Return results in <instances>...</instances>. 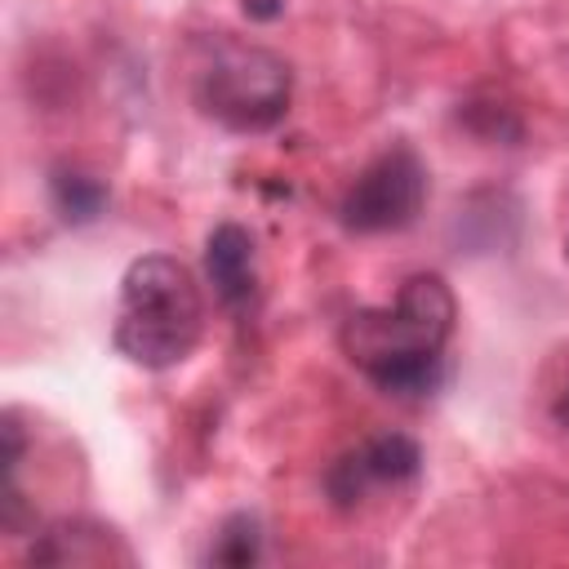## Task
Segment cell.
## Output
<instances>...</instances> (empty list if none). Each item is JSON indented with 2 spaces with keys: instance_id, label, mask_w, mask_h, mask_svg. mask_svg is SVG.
Masks as SVG:
<instances>
[{
  "instance_id": "10",
  "label": "cell",
  "mask_w": 569,
  "mask_h": 569,
  "mask_svg": "<svg viewBox=\"0 0 569 569\" xmlns=\"http://www.w3.org/2000/svg\"><path fill=\"white\" fill-rule=\"evenodd\" d=\"M547 409L560 427H569V356H560L551 365V378H547Z\"/></svg>"
},
{
  "instance_id": "8",
  "label": "cell",
  "mask_w": 569,
  "mask_h": 569,
  "mask_svg": "<svg viewBox=\"0 0 569 569\" xmlns=\"http://www.w3.org/2000/svg\"><path fill=\"white\" fill-rule=\"evenodd\" d=\"M262 556V529L249 511H236L222 520V529L213 533L209 547V565H231V569H249Z\"/></svg>"
},
{
  "instance_id": "12",
  "label": "cell",
  "mask_w": 569,
  "mask_h": 569,
  "mask_svg": "<svg viewBox=\"0 0 569 569\" xmlns=\"http://www.w3.org/2000/svg\"><path fill=\"white\" fill-rule=\"evenodd\" d=\"M565 253H569V240H565Z\"/></svg>"
},
{
  "instance_id": "4",
  "label": "cell",
  "mask_w": 569,
  "mask_h": 569,
  "mask_svg": "<svg viewBox=\"0 0 569 569\" xmlns=\"http://www.w3.org/2000/svg\"><path fill=\"white\" fill-rule=\"evenodd\" d=\"M427 204V164L413 147L396 142L378 151L356 182L338 200V222L351 236H382V231H405L418 222Z\"/></svg>"
},
{
  "instance_id": "3",
  "label": "cell",
  "mask_w": 569,
  "mask_h": 569,
  "mask_svg": "<svg viewBox=\"0 0 569 569\" xmlns=\"http://www.w3.org/2000/svg\"><path fill=\"white\" fill-rule=\"evenodd\" d=\"M191 98L200 116L231 133H267L284 120L293 98V67L267 44L218 36L204 44V58L196 62Z\"/></svg>"
},
{
  "instance_id": "9",
  "label": "cell",
  "mask_w": 569,
  "mask_h": 569,
  "mask_svg": "<svg viewBox=\"0 0 569 569\" xmlns=\"http://www.w3.org/2000/svg\"><path fill=\"white\" fill-rule=\"evenodd\" d=\"M49 191H53V204H58V213L67 222H89L107 204V187L98 178H89V173H76V169H58L49 178Z\"/></svg>"
},
{
  "instance_id": "6",
  "label": "cell",
  "mask_w": 569,
  "mask_h": 569,
  "mask_svg": "<svg viewBox=\"0 0 569 569\" xmlns=\"http://www.w3.org/2000/svg\"><path fill=\"white\" fill-rule=\"evenodd\" d=\"M27 560L31 565H133V547L124 542V533H116L111 525L102 520H89V516H67V520H53L44 529L31 533V547H27Z\"/></svg>"
},
{
  "instance_id": "7",
  "label": "cell",
  "mask_w": 569,
  "mask_h": 569,
  "mask_svg": "<svg viewBox=\"0 0 569 569\" xmlns=\"http://www.w3.org/2000/svg\"><path fill=\"white\" fill-rule=\"evenodd\" d=\"M204 276L218 293V302L236 316L253 311L258 302V244L249 227L240 222H218L204 240Z\"/></svg>"
},
{
  "instance_id": "2",
  "label": "cell",
  "mask_w": 569,
  "mask_h": 569,
  "mask_svg": "<svg viewBox=\"0 0 569 569\" xmlns=\"http://www.w3.org/2000/svg\"><path fill=\"white\" fill-rule=\"evenodd\" d=\"M204 333V298L187 262L173 253H142L124 267L111 347L138 369L182 365Z\"/></svg>"
},
{
  "instance_id": "5",
  "label": "cell",
  "mask_w": 569,
  "mask_h": 569,
  "mask_svg": "<svg viewBox=\"0 0 569 569\" xmlns=\"http://www.w3.org/2000/svg\"><path fill=\"white\" fill-rule=\"evenodd\" d=\"M422 471V449L413 436H400V431H382V436H369L365 445L347 449L342 458L329 462L325 471V493L338 511H351L360 507L373 489L382 485H405Z\"/></svg>"
},
{
  "instance_id": "11",
  "label": "cell",
  "mask_w": 569,
  "mask_h": 569,
  "mask_svg": "<svg viewBox=\"0 0 569 569\" xmlns=\"http://www.w3.org/2000/svg\"><path fill=\"white\" fill-rule=\"evenodd\" d=\"M244 13L258 18V22H271L284 13V0H244Z\"/></svg>"
},
{
  "instance_id": "1",
  "label": "cell",
  "mask_w": 569,
  "mask_h": 569,
  "mask_svg": "<svg viewBox=\"0 0 569 569\" xmlns=\"http://www.w3.org/2000/svg\"><path fill=\"white\" fill-rule=\"evenodd\" d=\"M458 325V298L436 271H413L396 302L360 307L342 320V356L387 396H431L445 382V347Z\"/></svg>"
}]
</instances>
